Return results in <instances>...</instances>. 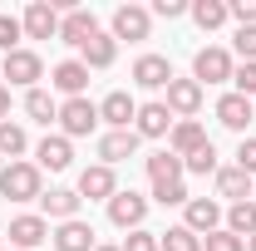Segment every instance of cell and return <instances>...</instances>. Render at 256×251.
<instances>
[{
    "mask_svg": "<svg viewBox=\"0 0 256 251\" xmlns=\"http://www.w3.org/2000/svg\"><path fill=\"white\" fill-rule=\"evenodd\" d=\"M252 202H256V192H252Z\"/></svg>",
    "mask_w": 256,
    "mask_h": 251,
    "instance_id": "cell-45",
    "label": "cell"
},
{
    "mask_svg": "<svg viewBox=\"0 0 256 251\" xmlns=\"http://www.w3.org/2000/svg\"><path fill=\"white\" fill-rule=\"evenodd\" d=\"M50 84H54L64 98H84V89H89V69H84L79 60H60L54 74H50Z\"/></svg>",
    "mask_w": 256,
    "mask_h": 251,
    "instance_id": "cell-20",
    "label": "cell"
},
{
    "mask_svg": "<svg viewBox=\"0 0 256 251\" xmlns=\"http://www.w3.org/2000/svg\"><path fill=\"white\" fill-rule=\"evenodd\" d=\"M114 192H118V178H114L108 162H94V168L79 172V197H89V202H108Z\"/></svg>",
    "mask_w": 256,
    "mask_h": 251,
    "instance_id": "cell-13",
    "label": "cell"
},
{
    "mask_svg": "<svg viewBox=\"0 0 256 251\" xmlns=\"http://www.w3.org/2000/svg\"><path fill=\"white\" fill-rule=\"evenodd\" d=\"M143 168H148V178H153V182H172V178H182V158H172L168 148H162V153H153Z\"/></svg>",
    "mask_w": 256,
    "mask_h": 251,
    "instance_id": "cell-28",
    "label": "cell"
},
{
    "mask_svg": "<svg viewBox=\"0 0 256 251\" xmlns=\"http://www.w3.org/2000/svg\"><path fill=\"white\" fill-rule=\"evenodd\" d=\"M182 172H197V178H207V172H217V148L212 143H202L192 158H182Z\"/></svg>",
    "mask_w": 256,
    "mask_h": 251,
    "instance_id": "cell-31",
    "label": "cell"
},
{
    "mask_svg": "<svg viewBox=\"0 0 256 251\" xmlns=\"http://www.w3.org/2000/svg\"><path fill=\"white\" fill-rule=\"evenodd\" d=\"M10 118V84H0V124Z\"/></svg>",
    "mask_w": 256,
    "mask_h": 251,
    "instance_id": "cell-41",
    "label": "cell"
},
{
    "mask_svg": "<svg viewBox=\"0 0 256 251\" xmlns=\"http://www.w3.org/2000/svg\"><path fill=\"white\" fill-rule=\"evenodd\" d=\"M124 251H158V232H143V226L128 232V236H124Z\"/></svg>",
    "mask_w": 256,
    "mask_h": 251,
    "instance_id": "cell-37",
    "label": "cell"
},
{
    "mask_svg": "<svg viewBox=\"0 0 256 251\" xmlns=\"http://www.w3.org/2000/svg\"><path fill=\"white\" fill-rule=\"evenodd\" d=\"M246 251H256V232H252V236H246Z\"/></svg>",
    "mask_w": 256,
    "mask_h": 251,
    "instance_id": "cell-42",
    "label": "cell"
},
{
    "mask_svg": "<svg viewBox=\"0 0 256 251\" xmlns=\"http://www.w3.org/2000/svg\"><path fill=\"white\" fill-rule=\"evenodd\" d=\"M114 60H118V40H114V34H104V30L79 50V64H84V69H108Z\"/></svg>",
    "mask_w": 256,
    "mask_h": 251,
    "instance_id": "cell-24",
    "label": "cell"
},
{
    "mask_svg": "<svg viewBox=\"0 0 256 251\" xmlns=\"http://www.w3.org/2000/svg\"><path fill=\"white\" fill-rule=\"evenodd\" d=\"M226 232L246 242L256 232V202H232V207H226Z\"/></svg>",
    "mask_w": 256,
    "mask_h": 251,
    "instance_id": "cell-27",
    "label": "cell"
},
{
    "mask_svg": "<svg viewBox=\"0 0 256 251\" xmlns=\"http://www.w3.org/2000/svg\"><path fill=\"white\" fill-rule=\"evenodd\" d=\"M94 251H124V246H94Z\"/></svg>",
    "mask_w": 256,
    "mask_h": 251,
    "instance_id": "cell-43",
    "label": "cell"
},
{
    "mask_svg": "<svg viewBox=\"0 0 256 251\" xmlns=\"http://www.w3.org/2000/svg\"><path fill=\"white\" fill-rule=\"evenodd\" d=\"M182 10H188L182 0H153V15H162V20H178Z\"/></svg>",
    "mask_w": 256,
    "mask_h": 251,
    "instance_id": "cell-40",
    "label": "cell"
},
{
    "mask_svg": "<svg viewBox=\"0 0 256 251\" xmlns=\"http://www.w3.org/2000/svg\"><path fill=\"white\" fill-rule=\"evenodd\" d=\"M232 84H236V94H242V98H252V104H256V64H236V69H232Z\"/></svg>",
    "mask_w": 256,
    "mask_h": 251,
    "instance_id": "cell-34",
    "label": "cell"
},
{
    "mask_svg": "<svg viewBox=\"0 0 256 251\" xmlns=\"http://www.w3.org/2000/svg\"><path fill=\"white\" fill-rule=\"evenodd\" d=\"M226 15L236 25H256V0H226Z\"/></svg>",
    "mask_w": 256,
    "mask_h": 251,
    "instance_id": "cell-38",
    "label": "cell"
},
{
    "mask_svg": "<svg viewBox=\"0 0 256 251\" xmlns=\"http://www.w3.org/2000/svg\"><path fill=\"white\" fill-rule=\"evenodd\" d=\"M25 114H30L34 124H60V104H54V94H50V89H30V94H25Z\"/></svg>",
    "mask_w": 256,
    "mask_h": 251,
    "instance_id": "cell-26",
    "label": "cell"
},
{
    "mask_svg": "<svg viewBox=\"0 0 256 251\" xmlns=\"http://www.w3.org/2000/svg\"><path fill=\"white\" fill-rule=\"evenodd\" d=\"M236 54H242V64H256V25H236Z\"/></svg>",
    "mask_w": 256,
    "mask_h": 251,
    "instance_id": "cell-35",
    "label": "cell"
},
{
    "mask_svg": "<svg viewBox=\"0 0 256 251\" xmlns=\"http://www.w3.org/2000/svg\"><path fill=\"white\" fill-rule=\"evenodd\" d=\"M217 192H222L226 202H252V192H256V178H246L236 162L232 168H217Z\"/></svg>",
    "mask_w": 256,
    "mask_h": 251,
    "instance_id": "cell-23",
    "label": "cell"
},
{
    "mask_svg": "<svg viewBox=\"0 0 256 251\" xmlns=\"http://www.w3.org/2000/svg\"><path fill=\"white\" fill-rule=\"evenodd\" d=\"M98 128V104L94 98H64L60 104V133L74 143V138H89Z\"/></svg>",
    "mask_w": 256,
    "mask_h": 251,
    "instance_id": "cell-2",
    "label": "cell"
},
{
    "mask_svg": "<svg viewBox=\"0 0 256 251\" xmlns=\"http://www.w3.org/2000/svg\"><path fill=\"white\" fill-rule=\"evenodd\" d=\"M143 217H148V197H138L133 188H118L114 197H108V222L118 226V232H138L143 226Z\"/></svg>",
    "mask_w": 256,
    "mask_h": 251,
    "instance_id": "cell-6",
    "label": "cell"
},
{
    "mask_svg": "<svg viewBox=\"0 0 256 251\" xmlns=\"http://www.w3.org/2000/svg\"><path fill=\"white\" fill-rule=\"evenodd\" d=\"M232 69H236V64H232V54H226L222 44H207V50L192 54V79H197V84H226Z\"/></svg>",
    "mask_w": 256,
    "mask_h": 251,
    "instance_id": "cell-3",
    "label": "cell"
},
{
    "mask_svg": "<svg viewBox=\"0 0 256 251\" xmlns=\"http://www.w3.org/2000/svg\"><path fill=\"white\" fill-rule=\"evenodd\" d=\"M202 143H212V138H207V128L197 124V118H178L172 133H168V153L172 158H192Z\"/></svg>",
    "mask_w": 256,
    "mask_h": 251,
    "instance_id": "cell-15",
    "label": "cell"
},
{
    "mask_svg": "<svg viewBox=\"0 0 256 251\" xmlns=\"http://www.w3.org/2000/svg\"><path fill=\"white\" fill-rule=\"evenodd\" d=\"M40 207H44V222H74L79 217V207H84V197H79V188H50L44 197H40Z\"/></svg>",
    "mask_w": 256,
    "mask_h": 251,
    "instance_id": "cell-18",
    "label": "cell"
},
{
    "mask_svg": "<svg viewBox=\"0 0 256 251\" xmlns=\"http://www.w3.org/2000/svg\"><path fill=\"white\" fill-rule=\"evenodd\" d=\"M162 104H168L172 118H197V108H202V84H197V79H172Z\"/></svg>",
    "mask_w": 256,
    "mask_h": 251,
    "instance_id": "cell-10",
    "label": "cell"
},
{
    "mask_svg": "<svg viewBox=\"0 0 256 251\" xmlns=\"http://www.w3.org/2000/svg\"><path fill=\"white\" fill-rule=\"evenodd\" d=\"M50 242H54V251H94V226L84 217H74V222H60L54 232H50Z\"/></svg>",
    "mask_w": 256,
    "mask_h": 251,
    "instance_id": "cell-14",
    "label": "cell"
},
{
    "mask_svg": "<svg viewBox=\"0 0 256 251\" xmlns=\"http://www.w3.org/2000/svg\"><path fill=\"white\" fill-rule=\"evenodd\" d=\"M10 251H34V246H44L50 242V222L44 217H34V212H25V217H15L10 222Z\"/></svg>",
    "mask_w": 256,
    "mask_h": 251,
    "instance_id": "cell-9",
    "label": "cell"
},
{
    "mask_svg": "<svg viewBox=\"0 0 256 251\" xmlns=\"http://www.w3.org/2000/svg\"><path fill=\"white\" fill-rule=\"evenodd\" d=\"M94 34H98V20L89 15V10H69V15L60 20V40H64V44H74V50H84Z\"/></svg>",
    "mask_w": 256,
    "mask_h": 251,
    "instance_id": "cell-22",
    "label": "cell"
},
{
    "mask_svg": "<svg viewBox=\"0 0 256 251\" xmlns=\"http://www.w3.org/2000/svg\"><path fill=\"white\" fill-rule=\"evenodd\" d=\"M236 168H242L246 178H256V138H242V148H236Z\"/></svg>",
    "mask_w": 256,
    "mask_h": 251,
    "instance_id": "cell-39",
    "label": "cell"
},
{
    "mask_svg": "<svg viewBox=\"0 0 256 251\" xmlns=\"http://www.w3.org/2000/svg\"><path fill=\"white\" fill-rule=\"evenodd\" d=\"M252 118H256V104H252V98H242V94H222V98H217V124H222V128L246 133Z\"/></svg>",
    "mask_w": 256,
    "mask_h": 251,
    "instance_id": "cell-19",
    "label": "cell"
},
{
    "mask_svg": "<svg viewBox=\"0 0 256 251\" xmlns=\"http://www.w3.org/2000/svg\"><path fill=\"white\" fill-rule=\"evenodd\" d=\"M69 162H74V143H69L64 133H44L40 148H34V168H40V172H44V168H50V172H64Z\"/></svg>",
    "mask_w": 256,
    "mask_h": 251,
    "instance_id": "cell-11",
    "label": "cell"
},
{
    "mask_svg": "<svg viewBox=\"0 0 256 251\" xmlns=\"http://www.w3.org/2000/svg\"><path fill=\"white\" fill-rule=\"evenodd\" d=\"M0 251H5V236H0Z\"/></svg>",
    "mask_w": 256,
    "mask_h": 251,
    "instance_id": "cell-44",
    "label": "cell"
},
{
    "mask_svg": "<svg viewBox=\"0 0 256 251\" xmlns=\"http://www.w3.org/2000/svg\"><path fill=\"white\" fill-rule=\"evenodd\" d=\"M0 197H10V202H40V197H44V172H40L34 162H5V172H0Z\"/></svg>",
    "mask_w": 256,
    "mask_h": 251,
    "instance_id": "cell-1",
    "label": "cell"
},
{
    "mask_svg": "<svg viewBox=\"0 0 256 251\" xmlns=\"http://www.w3.org/2000/svg\"><path fill=\"white\" fill-rule=\"evenodd\" d=\"M0 79H10V84H20V89L30 94V89H40V79H44V60L20 44L15 54H5V74H0Z\"/></svg>",
    "mask_w": 256,
    "mask_h": 251,
    "instance_id": "cell-5",
    "label": "cell"
},
{
    "mask_svg": "<svg viewBox=\"0 0 256 251\" xmlns=\"http://www.w3.org/2000/svg\"><path fill=\"white\" fill-rule=\"evenodd\" d=\"M148 30H153V10H143V5H118L114 10V25H108L114 40H148Z\"/></svg>",
    "mask_w": 256,
    "mask_h": 251,
    "instance_id": "cell-7",
    "label": "cell"
},
{
    "mask_svg": "<svg viewBox=\"0 0 256 251\" xmlns=\"http://www.w3.org/2000/svg\"><path fill=\"white\" fill-rule=\"evenodd\" d=\"M138 143H143V138H138L133 128H108V133L98 138V162H108V168H114V162H124V158L138 153Z\"/></svg>",
    "mask_w": 256,
    "mask_h": 251,
    "instance_id": "cell-16",
    "label": "cell"
},
{
    "mask_svg": "<svg viewBox=\"0 0 256 251\" xmlns=\"http://www.w3.org/2000/svg\"><path fill=\"white\" fill-rule=\"evenodd\" d=\"M172 114H168V104H138V118H133V133L138 138H168L172 133Z\"/></svg>",
    "mask_w": 256,
    "mask_h": 251,
    "instance_id": "cell-17",
    "label": "cell"
},
{
    "mask_svg": "<svg viewBox=\"0 0 256 251\" xmlns=\"http://www.w3.org/2000/svg\"><path fill=\"white\" fill-rule=\"evenodd\" d=\"M158 251H202V236L188 232V226H168L158 236Z\"/></svg>",
    "mask_w": 256,
    "mask_h": 251,
    "instance_id": "cell-29",
    "label": "cell"
},
{
    "mask_svg": "<svg viewBox=\"0 0 256 251\" xmlns=\"http://www.w3.org/2000/svg\"><path fill=\"white\" fill-rule=\"evenodd\" d=\"M25 148H30V138H25V128L5 118V124H0V153L10 158V162H20V153H25Z\"/></svg>",
    "mask_w": 256,
    "mask_h": 251,
    "instance_id": "cell-30",
    "label": "cell"
},
{
    "mask_svg": "<svg viewBox=\"0 0 256 251\" xmlns=\"http://www.w3.org/2000/svg\"><path fill=\"white\" fill-rule=\"evenodd\" d=\"M188 15L197 20V30H222L226 20H232V15H226V0H192Z\"/></svg>",
    "mask_w": 256,
    "mask_h": 251,
    "instance_id": "cell-25",
    "label": "cell"
},
{
    "mask_svg": "<svg viewBox=\"0 0 256 251\" xmlns=\"http://www.w3.org/2000/svg\"><path fill=\"white\" fill-rule=\"evenodd\" d=\"M153 197H158L162 207H188V182H182V178H172V182H153Z\"/></svg>",
    "mask_w": 256,
    "mask_h": 251,
    "instance_id": "cell-32",
    "label": "cell"
},
{
    "mask_svg": "<svg viewBox=\"0 0 256 251\" xmlns=\"http://www.w3.org/2000/svg\"><path fill=\"white\" fill-rule=\"evenodd\" d=\"M207 251H246V242H242V236H232L226 226H217V232L207 236Z\"/></svg>",
    "mask_w": 256,
    "mask_h": 251,
    "instance_id": "cell-36",
    "label": "cell"
},
{
    "mask_svg": "<svg viewBox=\"0 0 256 251\" xmlns=\"http://www.w3.org/2000/svg\"><path fill=\"white\" fill-rule=\"evenodd\" d=\"M182 226L197 232V236H212V232L222 226V202H212V197H188V207H182Z\"/></svg>",
    "mask_w": 256,
    "mask_h": 251,
    "instance_id": "cell-8",
    "label": "cell"
},
{
    "mask_svg": "<svg viewBox=\"0 0 256 251\" xmlns=\"http://www.w3.org/2000/svg\"><path fill=\"white\" fill-rule=\"evenodd\" d=\"M178 74H172V64H168V54H138V64H133V84L138 89H168Z\"/></svg>",
    "mask_w": 256,
    "mask_h": 251,
    "instance_id": "cell-12",
    "label": "cell"
},
{
    "mask_svg": "<svg viewBox=\"0 0 256 251\" xmlns=\"http://www.w3.org/2000/svg\"><path fill=\"white\" fill-rule=\"evenodd\" d=\"M60 5H50V0H30L25 5V15H20V25H25V40H60Z\"/></svg>",
    "mask_w": 256,
    "mask_h": 251,
    "instance_id": "cell-4",
    "label": "cell"
},
{
    "mask_svg": "<svg viewBox=\"0 0 256 251\" xmlns=\"http://www.w3.org/2000/svg\"><path fill=\"white\" fill-rule=\"evenodd\" d=\"M133 118H138V104H133L124 89L104 94V104H98V124H108V128H133Z\"/></svg>",
    "mask_w": 256,
    "mask_h": 251,
    "instance_id": "cell-21",
    "label": "cell"
},
{
    "mask_svg": "<svg viewBox=\"0 0 256 251\" xmlns=\"http://www.w3.org/2000/svg\"><path fill=\"white\" fill-rule=\"evenodd\" d=\"M20 40H25V25H20L15 15H0V50H5V54H15V50H20Z\"/></svg>",
    "mask_w": 256,
    "mask_h": 251,
    "instance_id": "cell-33",
    "label": "cell"
}]
</instances>
